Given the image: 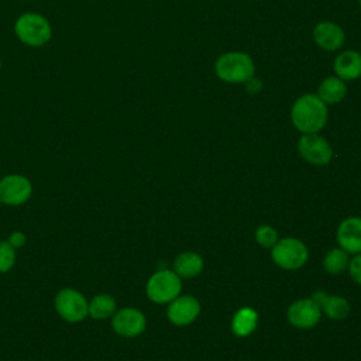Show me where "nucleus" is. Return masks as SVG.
<instances>
[{
    "label": "nucleus",
    "instance_id": "22",
    "mask_svg": "<svg viewBox=\"0 0 361 361\" xmlns=\"http://www.w3.org/2000/svg\"><path fill=\"white\" fill-rule=\"evenodd\" d=\"M255 238L258 241L259 245L268 248V247H274L278 241V233L275 231V228H272L271 226H259L255 231Z\"/></svg>",
    "mask_w": 361,
    "mask_h": 361
},
{
    "label": "nucleus",
    "instance_id": "18",
    "mask_svg": "<svg viewBox=\"0 0 361 361\" xmlns=\"http://www.w3.org/2000/svg\"><path fill=\"white\" fill-rule=\"evenodd\" d=\"M258 322V313L252 307H241L235 312L231 320V330L238 337H245L251 334Z\"/></svg>",
    "mask_w": 361,
    "mask_h": 361
},
{
    "label": "nucleus",
    "instance_id": "26",
    "mask_svg": "<svg viewBox=\"0 0 361 361\" xmlns=\"http://www.w3.org/2000/svg\"><path fill=\"white\" fill-rule=\"evenodd\" d=\"M0 69H1V59H0Z\"/></svg>",
    "mask_w": 361,
    "mask_h": 361
},
{
    "label": "nucleus",
    "instance_id": "25",
    "mask_svg": "<svg viewBox=\"0 0 361 361\" xmlns=\"http://www.w3.org/2000/svg\"><path fill=\"white\" fill-rule=\"evenodd\" d=\"M261 87H262V82L259 80V79H257V78H250L247 82H245V89L248 90V93H251V94H254V93H258L259 90H261Z\"/></svg>",
    "mask_w": 361,
    "mask_h": 361
},
{
    "label": "nucleus",
    "instance_id": "1",
    "mask_svg": "<svg viewBox=\"0 0 361 361\" xmlns=\"http://www.w3.org/2000/svg\"><path fill=\"white\" fill-rule=\"evenodd\" d=\"M290 117L299 131L317 133L327 121V107L317 94H303L293 103Z\"/></svg>",
    "mask_w": 361,
    "mask_h": 361
},
{
    "label": "nucleus",
    "instance_id": "21",
    "mask_svg": "<svg viewBox=\"0 0 361 361\" xmlns=\"http://www.w3.org/2000/svg\"><path fill=\"white\" fill-rule=\"evenodd\" d=\"M16 264V248L7 241L0 240V274L8 272Z\"/></svg>",
    "mask_w": 361,
    "mask_h": 361
},
{
    "label": "nucleus",
    "instance_id": "24",
    "mask_svg": "<svg viewBox=\"0 0 361 361\" xmlns=\"http://www.w3.org/2000/svg\"><path fill=\"white\" fill-rule=\"evenodd\" d=\"M25 234L24 233H21V231H13L10 235H8V238H7V241L17 250V248H20V247H23L24 244H25Z\"/></svg>",
    "mask_w": 361,
    "mask_h": 361
},
{
    "label": "nucleus",
    "instance_id": "23",
    "mask_svg": "<svg viewBox=\"0 0 361 361\" xmlns=\"http://www.w3.org/2000/svg\"><path fill=\"white\" fill-rule=\"evenodd\" d=\"M348 268H350V275H351V278H353L357 283L361 285V254L355 255V257L350 261Z\"/></svg>",
    "mask_w": 361,
    "mask_h": 361
},
{
    "label": "nucleus",
    "instance_id": "3",
    "mask_svg": "<svg viewBox=\"0 0 361 361\" xmlns=\"http://www.w3.org/2000/svg\"><path fill=\"white\" fill-rule=\"evenodd\" d=\"M216 75L228 83H243L254 76V62L244 52H227L216 61Z\"/></svg>",
    "mask_w": 361,
    "mask_h": 361
},
{
    "label": "nucleus",
    "instance_id": "28",
    "mask_svg": "<svg viewBox=\"0 0 361 361\" xmlns=\"http://www.w3.org/2000/svg\"><path fill=\"white\" fill-rule=\"evenodd\" d=\"M360 4H361V0H360Z\"/></svg>",
    "mask_w": 361,
    "mask_h": 361
},
{
    "label": "nucleus",
    "instance_id": "12",
    "mask_svg": "<svg viewBox=\"0 0 361 361\" xmlns=\"http://www.w3.org/2000/svg\"><path fill=\"white\" fill-rule=\"evenodd\" d=\"M337 241L347 252H361V217H348L337 228Z\"/></svg>",
    "mask_w": 361,
    "mask_h": 361
},
{
    "label": "nucleus",
    "instance_id": "10",
    "mask_svg": "<svg viewBox=\"0 0 361 361\" xmlns=\"http://www.w3.org/2000/svg\"><path fill=\"white\" fill-rule=\"evenodd\" d=\"M288 320L299 329H310L320 320L322 309L313 299H299L288 307Z\"/></svg>",
    "mask_w": 361,
    "mask_h": 361
},
{
    "label": "nucleus",
    "instance_id": "15",
    "mask_svg": "<svg viewBox=\"0 0 361 361\" xmlns=\"http://www.w3.org/2000/svg\"><path fill=\"white\" fill-rule=\"evenodd\" d=\"M334 71L340 79L354 80L361 76V54L355 51L341 52L334 61Z\"/></svg>",
    "mask_w": 361,
    "mask_h": 361
},
{
    "label": "nucleus",
    "instance_id": "20",
    "mask_svg": "<svg viewBox=\"0 0 361 361\" xmlns=\"http://www.w3.org/2000/svg\"><path fill=\"white\" fill-rule=\"evenodd\" d=\"M347 265H348V255H347V251H344L343 248L330 250L323 259L324 269L333 275L341 274L347 268Z\"/></svg>",
    "mask_w": 361,
    "mask_h": 361
},
{
    "label": "nucleus",
    "instance_id": "17",
    "mask_svg": "<svg viewBox=\"0 0 361 361\" xmlns=\"http://www.w3.org/2000/svg\"><path fill=\"white\" fill-rule=\"evenodd\" d=\"M117 310L116 300L111 295L107 293H99L94 295L87 306V316H90L94 320H104L111 317Z\"/></svg>",
    "mask_w": 361,
    "mask_h": 361
},
{
    "label": "nucleus",
    "instance_id": "4",
    "mask_svg": "<svg viewBox=\"0 0 361 361\" xmlns=\"http://www.w3.org/2000/svg\"><path fill=\"white\" fill-rule=\"evenodd\" d=\"M89 300L73 288H62L54 299V307L61 319L68 323H80L87 317Z\"/></svg>",
    "mask_w": 361,
    "mask_h": 361
},
{
    "label": "nucleus",
    "instance_id": "8",
    "mask_svg": "<svg viewBox=\"0 0 361 361\" xmlns=\"http://www.w3.org/2000/svg\"><path fill=\"white\" fill-rule=\"evenodd\" d=\"M299 154L310 164L326 165L333 157L329 142L316 133H305L298 142Z\"/></svg>",
    "mask_w": 361,
    "mask_h": 361
},
{
    "label": "nucleus",
    "instance_id": "6",
    "mask_svg": "<svg viewBox=\"0 0 361 361\" xmlns=\"http://www.w3.org/2000/svg\"><path fill=\"white\" fill-rule=\"evenodd\" d=\"M272 259L283 269H298L307 261V248L298 238H282L272 247Z\"/></svg>",
    "mask_w": 361,
    "mask_h": 361
},
{
    "label": "nucleus",
    "instance_id": "5",
    "mask_svg": "<svg viewBox=\"0 0 361 361\" xmlns=\"http://www.w3.org/2000/svg\"><path fill=\"white\" fill-rule=\"evenodd\" d=\"M182 289L180 276L175 271L161 269L152 274L147 282V296L155 303H168L178 298Z\"/></svg>",
    "mask_w": 361,
    "mask_h": 361
},
{
    "label": "nucleus",
    "instance_id": "14",
    "mask_svg": "<svg viewBox=\"0 0 361 361\" xmlns=\"http://www.w3.org/2000/svg\"><path fill=\"white\" fill-rule=\"evenodd\" d=\"M312 299L333 320H341V319L347 317L350 313V305L341 296H329L326 292L317 290V292H314Z\"/></svg>",
    "mask_w": 361,
    "mask_h": 361
},
{
    "label": "nucleus",
    "instance_id": "9",
    "mask_svg": "<svg viewBox=\"0 0 361 361\" xmlns=\"http://www.w3.org/2000/svg\"><path fill=\"white\" fill-rule=\"evenodd\" d=\"M147 326L145 316L135 307H123L116 310L111 319L113 330L123 337L140 336Z\"/></svg>",
    "mask_w": 361,
    "mask_h": 361
},
{
    "label": "nucleus",
    "instance_id": "16",
    "mask_svg": "<svg viewBox=\"0 0 361 361\" xmlns=\"http://www.w3.org/2000/svg\"><path fill=\"white\" fill-rule=\"evenodd\" d=\"M203 269V259L196 252H182L175 258L173 271L178 276L182 278H193L199 275Z\"/></svg>",
    "mask_w": 361,
    "mask_h": 361
},
{
    "label": "nucleus",
    "instance_id": "7",
    "mask_svg": "<svg viewBox=\"0 0 361 361\" xmlns=\"http://www.w3.org/2000/svg\"><path fill=\"white\" fill-rule=\"evenodd\" d=\"M32 195V185L28 178L10 173L0 179V200L3 204L20 206Z\"/></svg>",
    "mask_w": 361,
    "mask_h": 361
},
{
    "label": "nucleus",
    "instance_id": "19",
    "mask_svg": "<svg viewBox=\"0 0 361 361\" xmlns=\"http://www.w3.org/2000/svg\"><path fill=\"white\" fill-rule=\"evenodd\" d=\"M345 85L340 78H333L329 76L326 78L317 89V96L329 104H334L338 103L344 96H345Z\"/></svg>",
    "mask_w": 361,
    "mask_h": 361
},
{
    "label": "nucleus",
    "instance_id": "13",
    "mask_svg": "<svg viewBox=\"0 0 361 361\" xmlns=\"http://www.w3.org/2000/svg\"><path fill=\"white\" fill-rule=\"evenodd\" d=\"M313 38L320 48L326 51H334L343 45L344 32L337 24L330 21H323L314 27Z\"/></svg>",
    "mask_w": 361,
    "mask_h": 361
},
{
    "label": "nucleus",
    "instance_id": "11",
    "mask_svg": "<svg viewBox=\"0 0 361 361\" xmlns=\"http://www.w3.org/2000/svg\"><path fill=\"white\" fill-rule=\"evenodd\" d=\"M200 313V305L193 296L175 298L168 307V319L176 326L190 324Z\"/></svg>",
    "mask_w": 361,
    "mask_h": 361
},
{
    "label": "nucleus",
    "instance_id": "27",
    "mask_svg": "<svg viewBox=\"0 0 361 361\" xmlns=\"http://www.w3.org/2000/svg\"><path fill=\"white\" fill-rule=\"evenodd\" d=\"M1 204H3V203H1V200H0V206H1Z\"/></svg>",
    "mask_w": 361,
    "mask_h": 361
},
{
    "label": "nucleus",
    "instance_id": "2",
    "mask_svg": "<svg viewBox=\"0 0 361 361\" xmlns=\"http://www.w3.org/2000/svg\"><path fill=\"white\" fill-rule=\"evenodd\" d=\"M14 31L18 39L28 47H42L52 35L49 21L38 13L21 14L14 24Z\"/></svg>",
    "mask_w": 361,
    "mask_h": 361
}]
</instances>
